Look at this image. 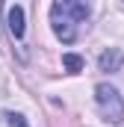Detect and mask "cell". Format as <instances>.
Returning <instances> with one entry per match:
<instances>
[{
	"mask_svg": "<svg viewBox=\"0 0 124 127\" xmlns=\"http://www.w3.org/2000/svg\"><path fill=\"white\" fill-rule=\"evenodd\" d=\"M89 15H92V9H89L86 0H53L50 3L53 35L62 44H74L77 35H80V27L89 21Z\"/></svg>",
	"mask_w": 124,
	"mask_h": 127,
	"instance_id": "6da1fadb",
	"label": "cell"
},
{
	"mask_svg": "<svg viewBox=\"0 0 124 127\" xmlns=\"http://www.w3.org/2000/svg\"><path fill=\"white\" fill-rule=\"evenodd\" d=\"M62 65H65L68 74H77V71H83V56L80 53H65L62 56Z\"/></svg>",
	"mask_w": 124,
	"mask_h": 127,
	"instance_id": "5b68a950",
	"label": "cell"
},
{
	"mask_svg": "<svg viewBox=\"0 0 124 127\" xmlns=\"http://www.w3.org/2000/svg\"><path fill=\"white\" fill-rule=\"evenodd\" d=\"M3 118H6V124H9V127H30V124H27V118H24L21 112H3Z\"/></svg>",
	"mask_w": 124,
	"mask_h": 127,
	"instance_id": "8992f818",
	"label": "cell"
},
{
	"mask_svg": "<svg viewBox=\"0 0 124 127\" xmlns=\"http://www.w3.org/2000/svg\"><path fill=\"white\" fill-rule=\"evenodd\" d=\"M97 65H100V71H106V74L121 71V65H124V50H118V47L103 50V53H100V59H97Z\"/></svg>",
	"mask_w": 124,
	"mask_h": 127,
	"instance_id": "3957f363",
	"label": "cell"
},
{
	"mask_svg": "<svg viewBox=\"0 0 124 127\" xmlns=\"http://www.w3.org/2000/svg\"><path fill=\"white\" fill-rule=\"evenodd\" d=\"M94 100H97L100 115H103L109 124H121L124 121V100H121V95H118L115 86L97 83V86H94Z\"/></svg>",
	"mask_w": 124,
	"mask_h": 127,
	"instance_id": "7a4b0ae2",
	"label": "cell"
},
{
	"mask_svg": "<svg viewBox=\"0 0 124 127\" xmlns=\"http://www.w3.org/2000/svg\"><path fill=\"white\" fill-rule=\"evenodd\" d=\"M6 21H9V32L21 41V38H24V30H27V24H24V6H18V3H15V6L9 9Z\"/></svg>",
	"mask_w": 124,
	"mask_h": 127,
	"instance_id": "277c9868",
	"label": "cell"
},
{
	"mask_svg": "<svg viewBox=\"0 0 124 127\" xmlns=\"http://www.w3.org/2000/svg\"><path fill=\"white\" fill-rule=\"evenodd\" d=\"M0 3H3V0H0Z\"/></svg>",
	"mask_w": 124,
	"mask_h": 127,
	"instance_id": "52a82bcc",
	"label": "cell"
}]
</instances>
